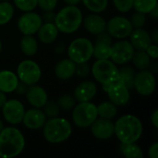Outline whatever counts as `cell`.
Returning <instances> with one entry per match:
<instances>
[{
    "label": "cell",
    "instance_id": "1",
    "mask_svg": "<svg viewBox=\"0 0 158 158\" xmlns=\"http://www.w3.org/2000/svg\"><path fill=\"white\" fill-rule=\"evenodd\" d=\"M115 135L122 143H137L143 134V123L134 115L121 116L115 123Z\"/></svg>",
    "mask_w": 158,
    "mask_h": 158
},
{
    "label": "cell",
    "instance_id": "2",
    "mask_svg": "<svg viewBox=\"0 0 158 158\" xmlns=\"http://www.w3.org/2000/svg\"><path fill=\"white\" fill-rule=\"evenodd\" d=\"M25 148V138L15 127H6L0 132V158H14Z\"/></svg>",
    "mask_w": 158,
    "mask_h": 158
},
{
    "label": "cell",
    "instance_id": "3",
    "mask_svg": "<svg viewBox=\"0 0 158 158\" xmlns=\"http://www.w3.org/2000/svg\"><path fill=\"white\" fill-rule=\"evenodd\" d=\"M42 129L44 140L53 144L67 141L72 133L70 122L66 118L58 117L46 119Z\"/></svg>",
    "mask_w": 158,
    "mask_h": 158
},
{
    "label": "cell",
    "instance_id": "4",
    "mask_svg": "<svg viewBox=\"0 0 158 158\" xmlns=\"http://www.w3.org/2000/svg\"><path fill=\"white\" fill-rule=\"evenodd\" d=\"M82 19V12L77 6L67 5L56 14L54 23L60 32L71 34L79 30Z\"/></svg>",
    "mask_w": 158,
    "mask_h": 158
},
{
    "label": "cell",
    "instance_id": "5",
    "mask_svg": "<svg viewBox=\"0 0 158 158\" xmlns=\"http://www.w3.org/2000/svg\"><path fill=\"white\" fill-rule=\"evenodd\" d=\"M104 92L107 94L109 100L117 106H125L131 99L130 89L121 81L118 74L105 85H102Z\"/></svg>",
    "mask_w": 158,
    "mask_h": 158
},
{
    "label": "cell",
    "instance_id": "6",
    "mask_svg": "<svg viewBox=\"0 0 158 158\" xmlns=\"http://www.w3.org/2000/svg\"><path fill=\"white\" fill-rule=\"evenodd\" d=\"M94 44L85 37L73 40L68 46V56L75 64L88 62L93 57Z\"/></svg>",
    "mask_w": 158,
    "mask_h": 158
},
{
    "label": "cell",
    "instance_id": "7",
    "mask_svg": "<svg viewBox=\"0 0 158 158\" xmlns=\"http://www.w3.org/2000/svg\"><path fill=\"white\" fill-rule=\"evenodd\" d=\"M72 110V121L81 129L89 128L98 118L97 107L92 102L79 103Z\"/></svg>",
    "mask_w": 158,
    "mask_h": 158
},
{
    "label": "cell",
    "instance_id": "8",
    "mask_svg": "<svg viewBox=\"0 0 158 158\" xmlns=\"http://www.w3.org/2000/svg\"><path fill=\"white\" fill-rule=\"evenodd\" d=\"M92 75L101 85H105L118 74V68L111 59H96L91 69Z\"/></svg>",
    "mask_w": 158,
    "mask_h": 158
},
{
    "label": "cell",
    "instance_id": "9",
    "mask_svg": "<svg viewBox=\"0 0 158 158\" xmlns=\"http://www.w3.org/2000/svg\"><path fill=\"white\" fill-rule=\"evenodd\" d=\"M17 76L19 80L28 86L37 84L42 77L40 66L31 59H25L19 62L17 68Z\"/></svg>",
    "mask_w": 158,
    "mask_h": 158
},
{
    "label": "cell",
    "instance_id": "10",
    "mask_svg": "<svg viewBox=\"0 0 158 158\" xmlns=\"http://www.w3.org/2000/svg\"><path fill=\"white\" fill-rule=\"evenodd\" d=\"M133 27L131 20L123 16H115L106 22V31L116 39H126L130 36Z\"/></svg>",
    "mask_w": 158,
    "mask_h": 158
},
{
    "label": "cell",
    "instance_id": "11",
    "mask_svg": "<svg viewBox=\"0 0 158 158\" xmlns=\"http://www.w3.org/2000/svg\"><path fill=\"white\" fill-rule=\"evenodd\" d=\"M135 49L130 41L120 40L112 44L109 59H111L116 65H126L131 61Z\"/></svg>",
    "mask_w": 158,
    "mask_h": 158
},
{
    "label": "cell",
    "instance_id": "12",
    "mask_svg": "<svg viewBox=\"0 0 158 158\" xmlns=\"http://www.w3.org/2000/svg\"><path fill=\"white\" fill-rule=\"evenodd\" d=\"M156 87V75L149 69L140 70L135 74L133 88L143 96H149L154 94Z\"/></svg>",
    "mask_w": 158,
    "mask_h": 158
},
{
    "label": "cell",
    "instance_id": "13",
    "mask_svg": "<svg viewBox=\"0 0 158 158\" xmlns=\"http://www.w3.org/2000/svg\"><path fill=\"white\" fill-rule=\"evenodd\" d=\"M43 23L42 17L33 11L24 12L18 19L17 26L23 35H33Z\"/></svg>",
    "mask_w": 158,
    "mask_h": 158
},
{
    "label": "cell",
    "instance_id": "14",
    "mask_svg": "<svg viewBox=\"0 0 158 158\" xmlns=\"http://www.w3.org/2000/svg\"><path fill=\"white\" fill-rule=\"evenodd\" d=\"M1 108L3 118L7 123L11 125H18L21 123L25 113V108L20 101L17 99L6 100Z\"/></svg>",
    "mask_w": 158,
    "mask_h": 158
},
{
    "label": "cell",
    "instance_id": "15",
    "mask_svg": "<svg viewBox=\"0 0 158 158\" xmlns=\"http://www.w3.org/2000/svg\"><path fill=\"white\" fill-rule=\"evenodd\" d=\"M90 128L93 136L98 140H109L115 135V124L110 119L97 118Z\"/></svg>",
    "mask_w": 158,
    "mask_h": 158
},
{
    "label": "cell",
    "instance_id": "16",
    "mask_svg": "<svg viewBox=\"0 0 158 158\" xmlns=\"http://www.w3.org/2000/svg\"><path fill=\"white\" fill-rule=\"evenodd\" d=\"M46 119L47 118L41 108L32 107L25 111L21 122L27 129L31 131H37L43 128Z\"/></svg>",
    "mask_w": 158,
    "mask_h": 158
},
{
    "label": "cell",
    "instance_id": "17",
    "mask_svg": "<svg viewBox=\"0 0 158 158\" xmlns=\"http://www.w3.org/2000/svg\"><path fill=\"white\" fill-rule=\"evenodd\" d=\"M97 94V85L92 81H83L74 89L73 96L78 103L91 102Z\"/></svg>",
    "mask_w": 158,
    "mask_h": 158
},
{
    "label": "cell",
    "instance_id": "18",
    "mask_svg": "<svg viewBox=\"0 0 158 158\" xmlns=\"http://www.w3.org/2000/svg\"><path fill=\"white\" fill-rule=\"evenodd\" d=\"M25 95L28 103L35 108H42L48 101V94L46 91L36 84L29 86Z\"/></svg>",
    "mask_w": 158,
    "mask_h": 158
},
{
    "label": "cell",
    "instance_id": "19",
    "mask_svg": "<svg viewBox=\"0 0 158 158\" xmlns=\"http://www.w3.org/2000/svg\"><path fill=\"white\" fill-rule=\"evenodd\" d=\"M85 30L92 35H97L106 31V20L98 13L87 15L82 19Z\"/></svg>",
    "mask_w": 158,
    "mask_h": 158
},
{
    "label": "cell",
    "instance_id": "20",
    "mask_svg": "<svg viewBox=\"0 0 158 158\" xmlns=\"http://www.w3.org/2000/svg\"><path fill=\"white\" fill-rule=\"evenodd\" d=\"M130 43L135 50L145 51L152 44L150 33L143 28H135L130 34Z\"/></svg>",
    "mask_w": 158,
    "mask_h": 158
},
{
    "label": "cell",
    "instance_id": "21",
    "mask_svg": "<svg viewBox=\"0 0 158 158\" xmlns=\"http://www.w3.org/2000/svg\"><path fill=\"white\" fill-rule=\"evenodd\" d=\"M76 64L69 58L61 59L55 66V75L58 80L68 81L75 75Z\"/></svg>",
    "mask_w": 158,
    "mask_h": 158
},
{
    "label": "cell",
    "instance_id": "22",
    "mask_svg": "<svg viewBox=\"0 0 158 158\" xmlns=\"http://www.w3.org/2000/svg\"><path fill=\"white\" fill-rule=\"evenodd\" d=\"M36 33L41 43L50 44L56 40L59 31L54 22H43Z\"/></svg>",
    "mask_w": 158,
    "mask_h": 158
},
{
    "label": "cell",
    "instance_id": "23",
    "mask_svg": "<svg viewBox=\"0 0 158 158\" xmlns=\"http://www.w3.org/2000/svg\"><path fill=\"white\" fill-rule=\"evenodd\" d=\"M19 80L13 71L4 69L0 71V91L5 94L13 93Z\"/></svg>",
    "mask_w": 158,
    "mask_h": 158
},
{
    "label": "cell",
    "instance_id": "24",
    "mask_svg": "<svg viewBox=\"0 0 158 158\" xmlns=\"http://www.w3.org/2000/svg\"><path fill=\"white\" fill-rule=\"evenodd\" d=\"M20 50L27 56H34L39 49L38 41L33 35H23L20 40Z\"/></svg>",
    "mask_w": 158,
    "mask_h": 158
},
{
    "label": "cell",
    "instance_id": "25",
    "mask_svg": "<svg viewBox=\"0 0 158 158\" xmlns=\"http://www.w3.org/2000/svg\"><path fill=\"white\" fill-rule=\"evenodd\" d=\"M97 107V115L101 118L106 119H114L118 115V106L113 104L111 101H106L101 103Z\"/></svg>",
    "mask_w": 158,
    "mask_h": 158
},
{
    "label": "cell",
    "instance_id": "26",
    "mask_svg": "<svg viewBox=\"0 0 158 158\" xmlns=\"http://www.w3.org/2000/svg\"><path fill=\"white\" fill-rule=\"evenodd\" d=\"M131 61L133 66L139 70L148 69L151 65V57L147 55L146 51L143 50H135Z\"/></svg>",
    "mask_w": 158,
    "mask_h": 158
},
{
    "label": "cell",
    "instance_id": "27",
    "mask_svg": "<svg viewBox=\"0 0 158 158\" xmlns=\"http://www.w3.org/2000/svg\"><path fill=\"white\" fill-rule=\"evenodd\" d=\"M120 153L126 158H143V152L141 147L136 144V143H122L119 146Z\"/></svg>",
    "mask_w": 158,
    "mask_h": 158
},
{
    "label": "cell",
    "instance_id": "28",
    "mask_svg": "<svg viewBox=\"0 0 158 158\" xmlns=\"http://www.w3.org/2000/svg\"><path fill=\"white\" fill-rule=\"evenodd\" d=\"M135 69L131 66H124L121 69H118V76L121 81L131 90L133 89L134 78H135Z\"/></svg>",
    "mask_w": 158,
    "mask_h": 158
},
{
    "label": "cell",
    "instance_id": "29",
    "mask_svg": "<svg viewBox=\"0 0 158 158\" xmlns=\"http://www.w3.org/2000/svg\"><path fill=\"white\" fill-rule=\"evenodd\" d=\"M111 45L112 44L104 42L95 41L94 44L93 56H94L96 59H108L111 54Z\"/></svg>",
    "mask_w": 158,
    "mask_h": 158
},
{
    "label": "cell",
    "instance_id": "30",
    "mask_svg": "<svg viewBox=\"0 0 158 158\" xmlns=\"http://www.w3.org/2000/svg\"><path fill=\"white\" fill-rule=\"evenodd\" d=\"M14 16V6L9 1L0 2V25L7 24Z\"/></svg>",
    "mask_w": 158,
    "mask_h": 158
},
{
    "label": "cell",
    "instance_id": "31",
    "mask_svg": "<svg viewBox=\"0 0 158 158\" xmlns=\"http://www.w3.org/2000/svg\"><path fill=\"white\" fill-rule=\"evenodd\" d=\"M81 3L89 11L98 14L104 12L108 6V0H81Z\"/></svg>",
    "mask_w": 158,
    "mask_h": 158
},
{
    "label": "cell",
    "instance_id": "32",
    "mask_svg": "<svg viewBox=\"0 0 158 158\" xmlns=\"http://www.w3.org/2000/svg\"><path fill=\"white\" fill-rule=\"evenodd\" d=\"M157 5V0H134L132 8L136 11L148 14Z\"/></svg>",
    "mask_w": 158,
    "mask_h": 158
},
{
    "label": "cell",
    "instance_id": "33",
    "mask_svg": "<svg viewBox=\"0 0 158 158\" xmlns=\"http://www.w3.org/2000/svg\"><path fill=\"white\" fill-rule=\"evenodd\" d=\"M56 103H57L60 109H62L64 111H69V110L73 109V107L76 106L77 102H76L73 95L69 94H62L61 96H59Z\"/></svg>",
    "mask_w": 158,
    "mask_h": 158
},
{
    "label": "cell",
    "instance_id": "34",
    "mask_svg": "<svg viewBox=\"0 0 158 158\" xmlns=\"http://www.w3.org/2000/svg\"><path fill=\"white\" fill-rule=\"evenodd\" d=\"M42 108H43V112L44 113L46 118H56L59 116L60 108H59L57 103L55 101L48 100Z\"/></svg>",
    "mask_w": 158,
    "mask_h": 158
},
{
    "label": "cell",
    "instance_id": "35",
    "mask_svg": "<svg viewBox=\"0 0 158 158\" xmlns=\"http://www.w3.org/2000/svg\"><path fill=\"white\" fill-rule=\"evenodd\" d=\"M13 3L22 12L32 11L37 6V0H13Z\"/></svg>",
    "mask_w": 158,
    "mask_h": 158
},
{
    "label": "cell",
    "instance_id": "36",
    "mask_svg": "<svg viewBox=\"0 0 158 158\" xmlns=\"http://www.w3.org/2000/svg\"><path fill=\"white\" fill-rule=\"evenodd\" d=\"M146 19H147L146 14L136 11L131 16V19L130 20H131V23L133 29H135V28H143V26L146 23Z\"/></svg>",
    "mask_w": 158,
    "mask_h": 158
},
{
    "label": "cell",
    "instance_id": "37",
    "mask_svg": "<svg viewBox=\"0 0 158 158\" xmlns=\"http://www.w3.org/2000/svg\"><path fill=\"white\" fill-rule=\"evenodd\" d=\"M134 0H113V4L118 11L127 13L133 7Z\"/></svg>",
    "mask_w": 158,
    "mask_h": 158
},
{
    "label": "cell",
    "instance_id": "38",
    "mask_svg": "<svg viewBox=\"0 0 158 158\" xmlns=\"http://www.w3.org/2000/svg\"><path fill=\"white\" fill-rule=\"evenodd\" d=\"M90 73H91V68H90V66L88 65L87 62L76 64L75 75H77L79 78L85 79V78H87L90 75Z\"/></svg>",
    "mask_w": 158,
    "mask_h": 158
},
{
    "label": "cell",
    "instance_id": "39",
    "mask_svg": "<svg viewBox=\"0 0 158 158\" xmlns=\"http://www.w3.org/2000/svg\"><path fill=\"white\" fill-rule=\"evenodd\" d=\"M58 0H37V6L44 11L54 10L57 5Z\"/></svg>",
    "mask_w": 158,
    "mask_h": 158
},
{
    "label": "cell",
    "instance_id": "40",
    "mask_svg": "<svg viewBox=\"0 0 158 158\" xmlns=\"http://www.w3.org/2000/svg\"><path fill=\"white\" fill-rule=\"evenodd\" d=\"M145 51H146L147 55L151 57V59L156 60L158 58L157 44H151L147 47V49H146Z\"/></svg>",
    "mask_w": 158,
    "mask_h": 158
},
{
    "label": "cell",
    "instance_id": "41",
    "mask_svg": "<svg viewBox=\"0 0 158 158\" xmlns=\"http://www.w3.org/2000/svg\"><path fill=\"white\" fill-rule=\"evenodd\" d=\"M55 17H56V13H54L53 10L44 11V15L42 16V20L43 22H54Z\"/></svg>",
    "mask_w": 158,
    "mask_h": 158
},
{
    "label": "cell",
    "instance_id": "42",
    "mask_svg": "<svg viewBox=\"0 0 158 158\" xmlns=\"http://www.w3.org/2000/svg\"><path fill=\"white\" fill-rule=\"evenodd\" d=\"M148 156L150 158H158V143H154L148 149Z\"/></svg>",
    "mask_w": 158,
    "mask_h": 158
},
{
    "label": "cell",
    "instance_id": "43",
    "mask_svg": "<svg viewBox=\"0 0 158 158\" xmlns=\"http://www.w3.org/2000/svg\"><path fill=\"white\" fill-rule=\"evenodd\" d=\"M28 88H29V86H28L27 84H25L24 82H22V81H19L14 92H16V93H17L18 94H19V95H22V94H26Z\"/></svg>",
    "mask_w": 158,
    "mask_h": 158
},
{
    "label": "cell",
    "instance_id": "44",
    "mask_svg": "<svg viewBox=\"0 0 158 158\" xmlns=\"http://www.w3.org/2000/svg\"><path fill=\"white\" fill-rule=\"evenodd\" d=\"M151 122L153 124V126L157 129L158 128V110L155 109L152 114H151Z\"/></svg>",
    "mask_w": 158,
    "mask_h": 158
},
{
    "label": "cell",
    "instance_id": "45",
    "mask_svg": "<svg viewBox=\"0 0 158 158\" xmlns=\"http://www.w3.org/2000/svg\"><path fill=\"white\" fill-rule=\"evenodd\" d=\"M150 37H151V41H152V44H157L158 43V30L157 29H155L151 34H150Z\"/></svg>",
    "mask_w": 158,
    "mask_h": 158
},
{
    "label": "cell",
    "instance_id": "46",
    "mask_svg": "<svg viewBox=\"0 0 158 158\" xmlns=\"http://www.w3.org/2000/svg\"><path fill=\"white\" fill-rule=\"evenodd\" d=\"M149 15H150V17L153 19H155V20H156L158 19V5L157 6H156L149 13H148Z\"/></svg>",
    "mask_w": 158,
    "mask_h": 158
},
{
    "label": "cell",
    "instance_id": "47",
    "mask_svg": "<svg viewBox=\"0 0 158 158\" xmlns=\"http://www.w3.org/2000/svg\"><path fill=\"white\" fill-rule=\"evenodd\" d=\"M64 51H65V44L63 43H58L55 47V52H56L57 54H61Z\"/></svg>",
    "mask_w": 158,
    "mask_h": 158
},
{
    "label": "cell",
    "instance_id": "48",
    "mask_svg": "<svg viewBox=\"0 0 158 158\" xmlns=\"http://www.w3.org/2000/svg\"><path fill=\"white\" fill-rule=\"evenodd\" d=\"M153 74H156L158 72V64L157 62H154V63H151V65H150V67H149V69H148Z\"/></svg>",
    "mask_w": 158,
    "mask_h": 158
},
{
    "label": "cell",
    "instance_id": "49",
    "mask_svg": "<svg viewBox=\"0 0 158 158\" xmlns=\"http://www.w3.org/2000/svg\"><path fill=\"white\" fill-rule=\"evenodd\" d=\"M6 95L5 93H3L2 91H0V108L5 105V103L6 102Z\"/></svg>",
    "mask_w": 158,
    "mask_h": 158
},
{
    "label": "cell",
    "instance_id": "50",
    "mask_svg": "<svg viewBox=\"0 0 158 158\" xmlns=\"http://www.w3.org/2000/svg\"><path fill=\"white\" fill-rule=\"evenodd\" d=\"M66 5L69 6H78L80 3H81V0H63Z\"/></svg>",
    "mask_w": 158,
    "mask_h": 158
},
{
    "label": "cell",
    "instance_id": "51",
    "mask_svg": "<svg viewBox=\"0 0 158 158\" xmlns=\"http://www.w3.org/2000/svg\"><path fill=\"white\" fill-rule=\"evenodd\" d=\"M4 128H5V126H4V123H3V121L0 119V132L2 131V130H3Z\"/></svg>",
    "mask_w": 158,
    "mask_h": 158
},
{
    "label": "cell",
    "instance_id": "52",
    "mask_svg": "<svg viewBox=\"0 0 158 158\" xmlns=\"http://www.w3.org/2000/svg\"><path fill=\"white\" fill-rule=\"evenodd\" d=\"M2 48H3V44H2V42L0 41V53H1V51H2Z\"/></svg>",
    "mask_w": 158,
    "mask_h": 158
},
{
    "label": "cell",
    "instance_id": "53",
    "mask_svg": "<svg viewBox=\"0 0 158 158\" xmlns=\"http://www.w3.org/2000/svg\"><path fill=\"white\" fill-rule=\"evenodd\" d=\"M0 1H8V0H0Z\"/></svg>",
    "mask_w": 158,
    "mask_h": 158
}]
</instances>
